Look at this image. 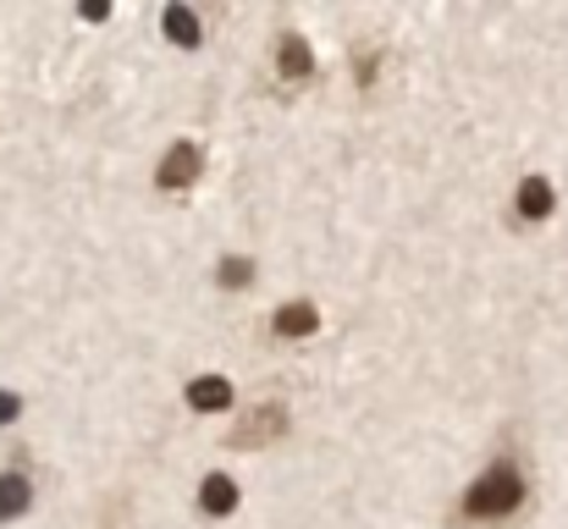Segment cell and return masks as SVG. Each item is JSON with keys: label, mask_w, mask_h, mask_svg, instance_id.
<instances>
[{"label": "cell", "mask_w": 568, "mask_h": 529, "mask_svg": "<svg viewBox=\"0 0 568 529\" xmlns=\"http://www.w3.org/2000/svg\"><path fill=\"white\" fill-rule=\"evenodd\" d=\"M519 502H525V475H519L514 458H497V464L464 491V513H469V519H508V513H519Z\"/></svg>", "instance_id": "1"}, {"label": "cell", "mask_w": 568, "mask_h": 529, "mask_svg": "<svg viewBox=\"0 0 568 529\" xmlns=\"http://www.w3.org/2000/svg\"><path fill=\"white\" fill-rule=\"evenodd\" d=\"M287 430V408L282 403H265V408H254L237 430H232V447H265V441H276Z\"/></svg>", "instance_id": "2"}, {"label": "cell", "mask_w": 568, "mask_h": 529, "mask_svg": "<svg viewBox=\"0 0 568 529\" xmlns=\"http://www.w3.org/2000/svg\"><path fill=\"white\" fill-rule=\"evenodd\" d=\"M161 187H189L193 176H204V150L193 144V139H183V144H172L166 150V161H161Z\"/></svg>", "instance_id": "3"}, {"label": "cell", "mask_w": 568, "mask_h": 529, "mask_svg": "<svg viewBox=\"0 0 568 529\" xmlns=\"http://www.w3.org/2000/svg\"><path fill=\"white\" fill-rule=\"evenodd\" d=\"M552 204H558V193H552V182H547V176H525V182H519V199H514L519 221H547V215H552Z\"/></svg>", "instance_id": "4"}, {"label": "cell", "mask_w": 568, "mask_h": 529, "mask_svg": "<svg viewBox=\"0 0 568 529\" xmlns=\"http://www.w3.org/2000/svg\"><path fill=\"white\" fill-rule=\"evenodd\" d=\"M189 408H199V414L232 408V380L226 375H199V380H189Z\"/></svg>", "instance_id": "5"}, {"label": "cell", "mask_w": 568, "mask_h": 529, "mask_svg": "<svg viewBox=\"0 0 568 529\" xmlns=\"http://www.w3.org/2000/svg\"><path fill=\"white\" fill-rule=\"evenodd\" d=\"M276 72H282L287 83H298V78H310V72H315V55H310V44H304L298 33L276 39Z\"/></svg>", "instance_id": "6"}, {"label": "cell", "mask_w": 568, "mask_h": 529, "mask_svg": "<svg viewBox=\"0 0 568 529\" xmlns=\"http://www.w3.org/2000/svg\"><path fill=\"white\" fill-rule=\"evenodd\" d=\"M271 326H276V337H315L321 332V309L315 304H282Z\"/></svg>", "instance_id": "7"}, {"label": "cell", "mask_w": 568, "mask_h": 529, "mask_svg": "<svg viewBox=\"0 0 568 529\" xmlns=\"http://www.w3.org/2000/svg\"><path fill=\"white\" fill-rule=\"evenodd\" d=\"M199 508H204L210 519H226V513L237 508V486H232L226 475H210V480L199 486Z\"/></svg>", "instance_id": "8"}, {"label": "cell", "mask_w": 568, "mask_h": 529, "mask_svg": "<svg viewBox=\"0 0 568 529\" xmlns=\"http://www.w3.org/2000/svg\"><path fill=\"white\" fill-rule=\"evenodd\" d=\"M28 508H33L28 475H0V525H6V519H22Z\"/></svg>", "instance_id": "9"}, {"label": "cell", "mask_w": 568, "mask_h": 529, "mask_svg": "<svg viewBox=\"0 0 568 529\" xmlns=\"http://www.w3.org/2000/svg\"><path fill=\"white\" fill-rule=\"evenodd\" d=\"M161 22H166V39H172V44H183V50H193V44L204 39V33H199V17H193L189 6H166V17H161Z\"/></svg>", "instance_id": "10"}, {"label": "cell", "mask_w": 568, "mask_h": 529, "mask_svg": "<svg viewBox=\"0 0 568 529\" xmlns=\"http://www.w3.org/2000/svg\"><path fill=\"white\" fill-rule=\"evenodd\" d=\"M215 282H221L226 293H237V287H248V282H254V265H248L243 254H226V260H221V271H215Z\"/></svg>", "instance_id": "11"}, {"label": "cell", "mask_w": 568, "mask_h": 529, "mask_svg": "<svg viewBox=\"0 0 568 529\" xmlns=\"http://www.w3.org/2000/svg\"><path fill=\"white\" fill-rule=\"evenodd\" d=\"M17 414H22V397L17 391H0V425H11Z\"/></svg>", "instance_id": "12"}, {"label": "cell", "mask_w": 568, "mask_h": 529, "mask_svg": "<svg viewBox=\"0 0 568 529\" xmlns=\"http://www.w3.org/2000/svg\"><path fill=\"white\" fill-rule=\"evenodd\" d=\"M371 78H376V50L359 55V83H371Z\"/></svg>", "instance_id": "13"}]
</instances>
